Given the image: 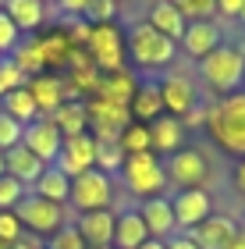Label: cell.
Segmentation results:
<instances>
[{"label": "cell", "instance_id": "obj_1", "mask_svg": "<svg viewBox=\"0 0 245 249\" xmlns=\"http://www.w3.org/2000/svg\"><path fill=\"white\" fill-rule=\"evenodd\" d=\"M206 132L224 153L245 157V93H231L220 104H210Z\"/></svg>", "mask_w": 245, "mask_h": 249}, {"label": "cell", "instance_id": "obj_2", "mask_svg": "<svg viewBox=\"0 0 245 249\" xmlns=\"http://www.w3.org/2000/svg\"><path fill=\"white\" fill-rule=\"evenodd\" d=\"M125 47H128L131 64L142 68V71H160V68H167L174 61V53H178V43L160 36V32L153 25H146V21H135V25L125 32Z\"/></svg>", "mask_w": 245, "mask_h": 249}, {"label": "cell", "instance_id": "obj_3", "mask_svg": "<svg viewBox=\"0 0 245 249\" xmlns=\"http://www.w3.org/2000/svg\"><path fill=\"white\" fill-rule=\"evenodd\" d=\"M199 75L210 89L217 93H238V86L245 82V50L242 47H231V43H220V47L210 53V57L199 61Z\"/></svg>", "mask_w": 245, "mask_h": 249}, {"label": "cell", "instance_id": "obj_4", "mask_svg": "<svg viewBox=\"0 0 245 249\" xmlns=\"http://www.w3.org/2000/svg\"><path fill=\"white\" fill-rule=\"evenodd\" d=\"M121 175H125V189L131 192V196H139V199L160 196L163 185H167V171H163L157 153H131V157H125Z\"/></svg>", "mask_w": 245, "mask_h": 249}, {"label": "cell", "instance_id": "obj_5", "mask_svg": "<svg viewBox=\"0 0 245 249\" xmlns=\"http://www.w3.org/2000/svg\"><path fill=\"white\" fill-rule=\"evenodd\" d=\"M85 53L93 57V64L103 75L110 71H125L128 61V47H125V32L117 25H93V36L85 43Z\"/></svg>", "mask_w": 245, "mask_h": 249}, {"label": "cell", "instance_id": "obj_6", "mask_svg": "<svg viewBox=\"0 0 245 249\" xmlns=\"http://www.w3.org/2000/svg\"><path fill=\"white\" fill-rule=\"evenodd\" d=\"M114 199V178L103 175L99 167H89L79 178H71V207L79 213H93V210H107Z\"/></svg>", "mask_w": 245, "mask_h": 249}, {"label": "cell", "instance_id": "obj_7", "mask_svg": "<svg viewBox=\"0 0 245 249\" xmlns=\"http://www.w3.org/2000/svg\"><path fill=\"white\" fill-rule=\"evenodd\" d=\"M18 213V221H21V228H29V231H36V235H57L64 224H68V210L57 207V203H50V199H39V196H29L15 207Z\"/></svg>", "mask_w": 245, "mask_h": 249}, {"label": "cell", "instance_id": "obj_8", "mask_svg": "<svg viewBox=\"0 0 245 249\" xmlns=\"http://www.w3.org/2000/svg\"><path fill=\"white\" fill-rule=\"evenodd\" d=\"M163 171H167V182H174L178 189H206L210 164L199 150H178L167 157Z\"/></svg>", "mask_w": 245, "mask_h": 249}, {"label": "cell", "instance_id": "obj_9", "mask_svg": "<svg viewBox=\"0 0 245 249\" xmlns=\"http://www.w3.org/2000/svg\"><path fill=\"white\" fill-rule=\"evenodd\" d=\"M21 146H25L29 153H36L43 164H57L61 157V146H64V135L57 132V124H53L50 118H36L32 124H25V132H21Z\"/></svg>", "mask_w": 245, "mask_h": 249}, {"label": "cell", "instance_id": "obj_10", "mask_svg": "<svg viewBox=\"0 0 245 249\" xmlns=\"http://www.w3.org/2000/svg\"><path fill=\"white\" fill-rule=\"evenodd\" d=\"M171 210H174L178 228L192 231L213 213V199H210L206 189H178V196L171 199Z\"/></svg>", "mask_w": 245, "mask_h": 249}, {"label": "cell", "instance_id": "obj_11", "mask_svg": "<svg viewBox=\"0 0 245 249\" xmlns=\"http://www.w3.org/2000/svg\"><path fill=\"white\" fill-rule=\"evenodd\" d=\"M53 167H61L68 178H79L82 171H89V167H96V135H71V139H64L61 146V157H57V164Z\"/></svg>", "mask_w": 245, "mask_h": 249}, {"label": "cell", "instance_id": "obj_12", "mask_svg": "<svg viewBox=\"0 0 245 249\" xmlns=\"http://www.w3.org/2000/svg\"><path fill=\"white\" fill-rule=\"evenodd\" d=\"M160 96H163V114H171L181 121L188 110H192L199 104V93H196V86H192V78H185V75H163V82H160Z\"/></svg>", "mask_w": 245, "mask_h": 249}, {"label": "cell", "instance_id": "obj_13", "mask_svg": "<svg viewBox=\"0 0 245 249\" xmlns=\"http://www.w3.org/2000/svg\"><path fill=\"white\" fill-rule=\"evenodd\" d=\"M139 217H142V224H146L149 239L167 242V239H174V235H178V221H174V210H171V199H167V196L142 199Z\"/></svg>", "mask_w": 245, "mask_h": 249}, {"label": "cell", "instance_id": "obj_14", "mask_svg": "<svg viewBox=\"0 0 245 249\" xmlns=\"http://www.w3.org/2000/svg\"><path fill=\"white\" fill-rule=\"evenodd\" d=\"M114 221H117V213L107 207V210L79 213V217H75V228H79V235L85 239L89 249H107V246H114Z\"/></svg>", "mask_w": 245, "mask_h": 249}, {"label": "cell", "instance_id": "obj_15", "mask_svg": "<svg viewBox=\"0 0 245 249\" xmlns=\"http://www.w3.org/2000/svg\"><path fill=\"white\" fill-rule=\"evenodd\" d=\"M25 89L32 93V100H36V107H39L43 118H50L53 110L64 104V78H61V75L39 71V75H32L29 82H25Z\"/></svg>", "mask_w": 245, "mask_h": 249}, {"label": "cell", "instance_id": "obj_16", "mask_svg": "<svg viewBox=\"0 0 245 249\" xmlns=\"http://www.w3.org/2000/svg\"><path fill=\"white\" fill-rule=\"evenodd\" d=\"M238 224L228 217V213H210V217L199 224V228H192L188 235H192V242L199 249H224L231 239H235Z\"/></svg>", "mask_w": 245, "mask_h": 249}, {"label": "cell", "instance_id": "obj_17", "mask_svg": "<svg viewBox=\"0 0 245 249\" xmlns=\"http://www.w3.org/2000/svg\"><path fill=\"white\" fill-rule=\"evenodd\" d=\"M4 171H7V178H15V182H21L25 189H32L39 182V175L47 171V164L39 160L36 153H29L25 146H15V150H7L4 153Z\"/></svg>", "mask_w": 245, "mask_h": 249}, {"label": "cell", "instance_id": "obj_18", "mask_svg": "<svg viewBox=\"0 0 245 249\" xmlns=\"http://www.w3.org/2000/svg\"><path fill=\"white\" fill-rule=\"evenodd\" d=\"M181 47H185L188 57H196V61L210 57V53L220 47V25L217 21H188V29L181 36Z\"/></svg>", "mask_w": 245, "mask_h": 249}, {"label": "cell", "instance_id": "obj_19", "mask_svg": "<svg viewBox=\"0 0 245 249\" xmlns=\"http://www.w3.org/2000/svg\"><path fill=\"white\" fill-rule=\"evenodd\" d=\"M135 89H139V82H135V75H131L128 68L125 71H110V75L99 71V86H96L93 96L107 100V104H114V107H128L131 96H135Z\"/></svg>", "mask_w": 245, "mask_h": 249}, {"label": "cell", "instance_id": "obj_20", "mask_svg": "<svg viewBox=\"0 0 245 249\" xmlns=\"http://www.w3.org/2000/svg\"><path fill=\"white\" fill-rule=\"evenodd\" d=\"M146 25H153L160 36H167L171 43H181L188 21L181 18V11L174 7V0H157V4L149 7V15H146Z\"/></svg>", "mask_w": 245, "mask_h": 249}, {"label": "cell", "instance_id": "obj_21", "mask_svg": "<svg viewBox=\"0 0 245 249\" xmlns=\"http://www.w3.org/2000/svg\"><path fill=\"white\" fill-rule=\"evenodd\" d=\"M181 142H185V124L171 118V114H163L149 124V150L153 153H163V157H171L181 150Z\"/></svg>", "mask_w": 245, "mask_h": 249}, {"label": "cell", "instance_id": "obj_22", "mask_svg": "<svg viewBox=\"0 0 245 249\" xmlns=\"http://www.w3.org/2000/svg\"><path fill=\"white\" fill-rule=\"evenodd\" d=\"M131 121L139 124H153L157 118H163V96H160V82H142L135 89V96H131Z\"/></svg>", "mask_w": 245, "mask_h": 249}, {"label": "cell", "instance_id": "obj_23", "mask_svg": "<svg viewBox=\"0 0 245 249\" xmlns=\"http://www.w3.org/2000/svg\"><path fill=\"white\" fill-rule=\"evenodd\" d=\"M4 15L15 21V29L25 36V32H36L43 21H47V4H43V0H4Z\"/></svg>", "mask_w": 245, "mask_h": 249}, {"label": "cell", "instance_id": "obj_24", "mask_svg": "<svg viewBox=\"0 0 245 249\" xmlns=\"http://www.w3.org/2000/svg\"><path fill=\"white\" fill-rule=\"evenodd\" d=\"M50 121L57 124V132L64 135V139H71V135H85V132H89L85 100H64V104L50 114Z\"/></svg>", "mask_w": 245, "mask_h": 249}, {"label": "cell", "instance_id": "obj_25", "mask_svg": "<svg viewBox=\"0 0 245 249\" xmlns=\"http://www.w3.org/2000/svg\"><path fill=\"white\" fill-rule=\"evenodd\" d=\"M142 242H149V231L139 210H121L114 221V249H139Z\"/></svg>", "mask_w": 245, "mask_h": 249}, {"label": "cell", "instance_id": "obj_26", "mask_svg": "<svg viewBox=\"0 0 245 249\" xmlns=\"http://www.w3.org/2000/svg\"><path fill=\"white\" fill-rule=\"evenodd\" d=\"M32 196H39V199H50V203H57V207H64V203L71 199V178L61 171V167H47V171L39 175V182L29 189Z\"/></svg>", "mask_w": 245, "mask_h": 249}, {"label": "cell", "instance_id": "obj_27", "mask_svg": "<svg viewBox=\"0 0 245 249\" xmlns=\"http://www.w3.org/2000/svg\"><path fill=\"white\" fill-rule=\"evenodd\" d=\"M32 43H36V50H39V61L43 68H53V64H68L71 57V39H68V32H47V36H32Z\"/></svg>", "mask_w": 245, "mask_h": 249}, {"label": "cell", "instance_id": "obj_28", "mask_svg": "<svg viewBox=\"0 0 245 249\" xmlns=\"http://www.w3.org/2000/svg\"><path fill=\"white\" fill-rule=\"evenodd\" d=\"M0 110H4L7 118H15L18 124H32L39 118V107H36V100H32V93L25 86L21 89H11V93L0 100Z\"/></svg>", "mask_w": 245, "mask_h": 249}, {"label": "cell", "instance_id": "obj_29", "mask_svg": "<svg viewBox=\"0 0 245 249\" xmlns=\"http://www.w3.org/2000/svg\"><path fill=\"white\" fill-rule=\"evenodd\" d=\"M117 146H121L125 157H131V153H153L149 150V124H139V121L125 124L121 135H117Z\"/></svg>", "mask_w": 245, "mask_h": 249}, {"label": "cell", "instance_id": "obj_30", "mask_svg": "<svg viewBox=\"0 0 245 249\" xmlns=\"http://www.w3.org/2000/svg\"><path fill=\"white\" fill-rule=\"evenodd\" d=\"M96 167L103 175H114L125 167V153H121L117 139H96Z\"/></svg>", "mask_w": 245, "mask_h": 249}, {"label": "cell", "instance_id": "obj_31", "mask_svg": "<svg viewBox=\"0 0 245 249\" xmlns=\"http://www.w3.org/2000/svg\"><path fill=\"white\" fill-rule=\"evenodd\" d=\"M174 7L185 21H213L217 15V0H174Z\"/></svg>", "mask_w": 245, "mask_h": 249}, {"label": "cell", "instance_id": "obj_32", "mask_svg": "<svg viewBox=\"0 0 245 249\" xmlns=\"http://www.w3.org/2000/svg\"><path fill=\"white\" fill-rule=\"evenodd\" d=\"M25 82H29V75L21 71V68H18L15 61H11V57L0 61V100H4V96L11 93V89H21Z\"/></svg>", "mask_w": 245, "mask_h": 249}, {"label": "cell", "instance_id": "obj_33", "mask_svg": "<svg viewBox=\"0 0 245 249\" xmlns=\"http://www.w3.org/2000/svg\"><path fill=\"white\" fill-rule=\"evenodd\" d=\"M43 246H47V249H89L75 224H64V228H61L57 235H50V239L43 242Z\"/></svg>", "mask_w": 245, "mask_h": 249}, {"label": "cell", "instance_id": "obj_34", "mask_svg": "<svg viewBox=\"0 0 245 249\" xmlns=\"http://www.w3.org/2000/svg\"><path fill=\"white\" fill-rule=\"evenodd\" d=\"M82 18L89 21V25H114V18H117V4H114V0H93Z\"/></svg>", "mask_w": 245, "mask_h": 249}, {"label": "cell", "instance_id": "obj_35", "mask_svg": "<svg viewBox=\"0 0 245 249\" xmlns=\"http://www.w3.org/2000/svg\"><path fill=\"white\" fill-rule=\"evenodd\" d=\"M29 196V189L21 185V182H15V178H0V210H15L21 199Z\"/></svg>", "mask_w": 245, "mask_h": 249}, {"label": "cell", "instance_id": "obj_36", "mask_svg": "<svg viewBox=\"0 0 245 249\" xmlns=\"http://www.w3.org/2000/svg\"><path fill=\"white\" fill-rule=\"evenodd\" d=\"M21 132H25V124H18L15 118H7L4 110H0V153L15 150V146L21 142Z\"/></svg>", "mask_w": 245, "mask_h": 249}, {"label": "cell", "instance_id": "obj_37", "mask_svg": "<svg viewBox=\"0 0 245 249\" xmlns=\"http://www.w3.org/2000/svg\"><path fill=\"white\" fill-rule=\"evenodd\" d=\"M18 43H21V32L15 29V21L0 11V57H11V53L18 50Z\"/></svg>", "mask_w": 245, "mask_h": 249}, {"label": "cell", "instance_id": "obj_38", "mask_svg": "<svg viewBox=\"0 0 245 249\" xmlns=\"http://www.w3.org/2000/svg\"><path fill=\"white\" fill-rule=\"evenodd\" d=\"M21 235H25V228H21L18 213H15V210H0V242H4V246H15Z\"/></svg>", "mask_w": 245, "mask_h": 249}, {"label": "cell", "instance_id": "obj_39", "mask_svg": "<svg viewBox=\"0 0 245 249\" xmlns=\"http://www.w3.org/2000/svg\"><path fill=\"white\" fill-rule=\"evenodd\" d=\"M206 118H210V107H206V104H196V107L181 118V124H185V128H206Z\"/></svg>", "mask_w": 245, "mask_h": 249}, {"label": "cell", "instance_id": "obj_40", "mask_svg": "<svg viewBox=\"0 0 245 249\" xmlns=\"http://www.w3.org/2000/svg\"><path fill=\"white\" fill-rule=\"evenodd\" d=\"M89 4H93V0H57V7H61L64 18H82L89 11Z\"/></svg>", "mask_w": 245, "mask_h": 249}, {"label": "cell", "instance_id": "obj_41", "mask_svg": "<svg viewBox=\"0 0 245 249\" xmlns=\"http://www.w3.org/2000/svg\"><path fill=\"white\" fill-rule=\"evenodd\" d=\"M245 11V0H217V15H224V18H238Z\"/></svg>", "mask_w": 245, "mask_h": 249}, {"label": "cell", "instance_id": "obj_42", "mask_svg": "<svg viewBox=\"0 0 245 249\" xmlns=\"http://www.w3.org/2000/svg\"><path fill=\"white\" fill-rule=\"evenodd\" d=\"M167 249H199L192 242V235H174V239H167Z\"/></svg>", "mask_w": 245, "mask_h": 249}, {"label": "cell", "instance_id": "obj_43", "mask_svg": "<svg viewBox=\"0 0 245 249\" xmlns=\"http://www.w3.org/2000/svg\"><path fill=\"white\" fill-rule=\"evenodd\" d=\"M7 249H47L39 239H32V235H21V239L15 242V246H7Z\"/></svg>", "mask_w": 245, "mask_h": 249}, {"label": "cell", "instance_id": "obj_44", "mask_svg": "<svg viewBox=\"0 0 245 249\" xmlns=\"http://www.w3.org/2000/svg\"><path fill=\"white\" fill-rule=\"evenodd\" d=\"M235 185H238V192H245V157H242L238 167H235Z\"/></svg>", "mask_w": 245, "mask_h": 249}, {"label": "cell", "instance_id": "obj_45", "mask_svg": "<svg viewBox=\"0 0 245 249\" xmlns=\"http://www.w3.org/2000/svg\"><path fill=\"white\" fill-rule=\"evenodd\" d=\"M224 249H245V228H238V231H235V239H231Z\"/></svg>", "mask_w": 245, "mask_h": 249}, {"label": "cell", "instance_id": "obj_46", "mask_svg": "<svg viewBox=\"0 0 245 249\" xmlns=\"http://www.w3.org/2000/svg\"><path fill=\"white\" fill-rule=\"evenodd\" d=\"M139 249H167V242H160V239H149V242H142Z\"/></svg>", "mask_w": 245, "mask_h": 249}, {"label": "cell", "instance_id": "obj_47", "mask_svg": "<svg viewBox=\"0 0 245 249\" xmlns=\"http://www.w3.org/2000/svg\"><path fill=\"white\" fill-rule=\"evenodd\" d=\"M4 175H7V171H4V153H0V178H4Z\"/></svg>", "mask_w": 245, "mask_h": 249}, {"label": "cell", "instance_id": "obj_48", "mask_svg": "<svg viewBox=\"0 0 245 249\" xmlns=\"http://www.w3.org/2000/svg\"><path fill=\"white\" fill-rule=\"evenodd\" d=\"M43 4H57V0H43Z\"/></svg>", "mask_w": 245, "mask_h": 249}, {"label": "cell", "instance_id": "obj_49", "mask_svg": "<svg viewBox=\"0 0 245 249\" xmlns=\"http://www.w3.org/2000/svg\"><path fill=\"white\" fill-rule=\"evenodd\" d=\"M238 18H242V21H245V11H242V15H238Z\"/></svg>", "mask_w": 245, "mask_h": 249}, {"label": "cell", "instance_id": "obj_50", "mask_svg": "<svg viewBox=\"0 0 245 249\" xmlns=\"http://www.w3.org/2000/svg\"><path fill=\"white\" fill-rule=\"evenodd\" d=\"M0 11H4V0H0Z\"/></svg>", "mask_w": 245, "mask_h": 249}, {"label": "cell", "instance_id": "obj_51", "mask_svg": "<svg viewBox=\"0 0 245 249\" xmlns=\"http://www.w3.org/2000/svg\"><path fill=\"white\" fill-rule=\"evenodd\" d=\"M0 249H7V246H4V242H0Z\"/></svg>", "mask_w": 245, "mask_h": 249}, {"label": "cell", "instance_id": "obj_52", "mask_svg": "<svg viewBox=\"0 0 245 249\" xmlns=\"http://www.w3.org/2000/svg\"><path fill=\"white\" fill-rule=\"evenodd\" d=\"M114 4H121V0H114Z\"/></svg>", "mask_w": 245, "mask_h": 249}, {"label": "cell", "instance_id": "obj_53", "mask_svg": "<svg viewBox=\"0 0 245 249\" xmlns=\"http://www.w3.org/2000/svg\"><path fill=\"white\" fill-rule=\"evenodd\" d=\"M107 249H114V246H107Z\"/></svg>", "mask_w": 245, "mask_h": 249}, {"label": "cell", "instance_id": "obj_54", "mask_svg": "<svg viewBox=\"0 0 245 249\" xmlns=\"http://www.w3.org/2000/svg\"><path fill=\"white\" fill-rule=\"evenodd\" d=\"M0 61H4V57H0Z\"/></svg>", "mask_w": 245, "mask_h": 249}]
</instances>
